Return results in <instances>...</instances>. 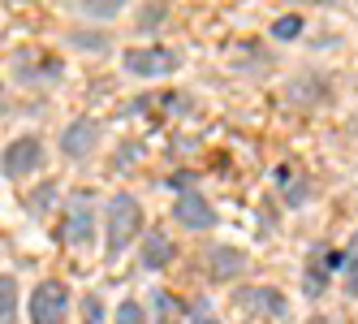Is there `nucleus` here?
Segmentation results:
<instances>
[{
    "label": "nucleus",
    "mask_w": 358,
    "mask_h": 324,
    "mask_svg": "<svg viewBox=\"0 0 358 324\" xmlns=\"http://www.w3.org/2000/svg\"><path fill=\"white\" fill-rule=\"evenodd\" d=\"M143 225H147V216H143V204L134 195H113L108 199V225H104V255H108V264H117L125 251H130V242L143 234Z\"/></svg>",
    "instance_id": "f257e3e1"
},
{
    "label": "nucleus",
    "mask_w": 358,
    "mask_h": 324,
    "mask_svg": "<svg viewBox=\"0 0 358 324\" xmlns=\"http://www.w3.org/2000/svg\"><path fill=\"white\" fill-rule=\"evenodd\" d=\"M121 65L134 78H169V73L182 69V52H173V48H130V52H121Z\"/></svg>",
    "instance_id": "f03ea898"
},
{
    "label": "nucleus",
    "mask_w": 358,
    "mask_h": 324,
    "mask_svg": "<svg viewBox=\"0 0 358 324\" xmlns=\"http://www.w3.org/2000/svg\"><path fill=\"white\" fill-rule=\"evenodd\" d=\"M69 320V286L48 277L31 290V324H65Z\"/></svg>",
    "instance_id": "7ed1b4c3"
},
{
    "label": "nucleus",
    "mask_w": 358,
    "mask_h": 324,
    "mask_svg": "<svg viewBox=\"0 0 358 324\" xmlns=\"http://www.w3.org/2000/svg\"><path fill=\"white\" fill-rule=\"evenodd\" d=\"M234 303H238V311H246L255 320H289V298L276 286H242L234 294Z\"/></svg>",
    "instance_id": "20e7f679"
},
{
    "label": "nucleus",
    "mask_w": 358,
    "mask_h": 324,
    "mask_svg": "<svg viewBox=\"0 0 358 324\" xmlns=\"http://www.w3.org/2000/svg\"><path fill=\"white\" fill-rule=\"evenodd\" d=\"M99 139H104V126H99L95 117H78V121H69V126L61 130V156L73 160V164H83V160L95 156Z\"/></svg>",
    "instance_id": "39448f33"
},
{
    "label": "nucleus",
    "mask_w": 358,
    "mask_h": 324,
    "mask_svg": "<svg viewBox=\"0 0 358 324\" xmlns=\"http://www.w3.org/2000/svg\"><path fill=\"white\" fill-rule=\"evenodd\" d=\"M95 234V212H91V190H78L73 204L65 212V225H61V242L73 246V251H87Z\"/></svg>",
    "instance_id": "423d86ee"
},
{
    "label": "nucleus",
    "mask_w": 358,
    "mask_h": 324,
    "mask_svg": "<svg viewBox=\"0 0 358 324\" xmlns=\"http://www.w3.org/2000/svg\"><path fill=\"white\" fill-rule=\"evenodd\" d=\"M173 220L182 230H190V234H203V230H212L220 216H216L212 199L203 195V190H182V195H177V204H173Z\"/></svg>",
    "instance_id": "0eeeda50"
},
{
    "label": "nucleus",
    "mask_w": 358,
    "mask_h": 324,
    "mask_svg": "<svg viewBox=\"0 0 358 324\" xmlns=\"http://www.w3.org/2000/svg\"><path fill=\"white\" fill-rule=\"evenodd\" d=\"M39 169H43V143L35 134H22V139L5 143V178L9 182H22Z\"/></svg>",
    "instance_id": "6e6552de"
},
{
    "label": "nucleus",
    "mask_w": 358,
    "mask_h": 324,
    "mask_svg": "<svg viewBox=\"0 0 358 324\" xmlns=\"http://www.w3.org/2000/svg\"><path fill=\"white\" fill-rule=\"evenodd\" d=\"M177 260V246H173V238L160 230V225H151L147 234H143V251H138V264H143V272H160V268H169Z\"/></svg>",
    "instance_id": "1a4fd4ad"
},
{
    "label": "nucleus",
    "mask_w": 358,
    "mask_h": 324,
    "mask_svg": "<svg viewBox=\"0 0 358 324\" xmlns=\"http://www.w3.org/2000/svg\"><path fill=\"white\" fill-rule=\"evenodd\" d=\"M285 99H289V104H328V99H332V87H328L324 73L306 69V73H298V78L285 87Z\"/></svg>",
    "instance_id": "9d476101"
},
{
    "label": "nucleus",
    "mask_w": 358,
    "mask_h": 324,
    "mask_svg": "<svg viewBox=\"0 0 358 324\" xmlns=\"http://www.w3.org/2000/svg\"><path fill=\"white\" fill-rule=\"evenodd\" d=\"M203 260H208V277L212 281H234V277H242V272L250 268L246 251H238V246H212Z\"/></svg>",
    "instance_id": "9b49d317"
},
{
    "label": "nucleus",
    "mask_w": 358,
    "mask_h": 324,
    "mask_svg": "<svg viewBox=\"0 0 358 324\" xmlns=\"http://www.w3.org/2000/svg\"><path fill=\"white\" fill-rule=\"evenodd\" d=\"M328 251H324V246H315V251L311 255H306V268H302V294L306 298H320L324 290H328Z\"/></svg>",
    "instance_id": "f8f14e48"
},
{
    "label": "nucleus",
    "mask_w": 358,
    "mask_h": 324,
    "mask_svg": "<svg viewBox=\"0 0 358 324\" xmlns=\"http://www.w3.org/2000/svg\"><path fill=\"white\" fill-rule=\"evenodd\" d=\"M147 307H151V324H182L186 320V307L173 290H151Z\"/></svg>",
    "instance_id": "ddd939ff"
},
{
    "label": "nucleus",
    "mask_w": 358,
    "mask_h": 324,
    "mask_svg": "<svg viewBox=\"0 0 358 324\" xmlns=\"http://www.w3.org/2000/svg\"><path fill=\"white\" fill-rule=\"evenodd\" d=\"M69 48H78V52H113V35L108 31H69Z\"/></svg>",
    "instance_id": "4468645a"
},
{
    "label": "nucleus",
    "mask_w": 358,
    "mask_h": 324,
    "mask_svg": "<svg viewBox=\"0 0 358 324\" xmlns=\"http://www.w3.org/2000/svg\"><path fill=\"white\" fill-rule=\"evenodd\" d=\"M0 324H17V277H0Z\"/></svg>",
    "instance_id": "2eb2a0df"
},
{
    "label": "nucleus",
    "mask_w": 358,
    "mask_h": 324,
    "mask_svg": "<svg viewBox=\"0 0 358 324\" xmlns=\"http://www.w3.org/2000/svg\"><path fill=\"white\" fill-rule=\"evenodd\" d=\"M78 17H91V22H108V17H117L125 5L121 0H83V5H69Z\"/></svg>",
    "instance_id": "dca6fc26"
},
{
    "label": "nucleus",
    "mask_w": 358,
    "mask_h": 324,
    "mask_svg": "<svg viewBox=\"0 0 358 324\" xmlns=\"http://www.w3.org/2000/svg\"><path fill=\"white\" fill-rule=\"evenodd\" d=\"M302 13H285V17H276L272 22V39H280V43H289V39H298L302 35Z\"/></svg>",
    "instance_id": "f3484780"
},
{
    "label": "nucleus",
    "mask_w": 358,
    "mask_h": 324,
    "mask_svg": "<svg viewBox=\"0 0 358 324\" xmlns=\"http://www.w3.org/2000/svg\"><path fill=\"white\" fill-rule=\"evenodd\" d=\"M164 17H169V5H143L138 17H134V27L147 35V31H160V27H164Z\"/></svg>",
    "instance_id": "a211bd4d"
},
{
    "label": "nucleus",
    "mask_w": 358,
    "mask_h": 324,
    "mask_svg": "<svg viewBox=\"0 0 358 324\" xmlns=\"http://www.w3.org/2000/svg\"><path fill=\"white\" fill-rule=\"evenodd\" d=\"M345 294L358 298V234H354L350 246H345Z\"/></svg>",
    "instance_id": "6ab92c4d"
},
{
    "label": "nucleus",
    "mask_w": 358,
    "mask_h": 324,
    "mask_svg": "<svg viewBox=\"0 0 358 324\" xmlns=\"http://www.w3.org/2000/svg\"><path fill=\"white\" fill-rule=\"evenodd\" d=\"M52 199H57V182H43L31 199H27V212L31 216H39V212H48V208H52Z\"/></svg>",
    "instance_id": "aec40b11"
},
{
    "label": "nucleus",
    "mask_w": 358,
    "mask_h": 324,
    "mask_svg": "<svg viewBox=\"0 0 358 324\" xmlns=\"http://www.w3.org/2000/svg\"><path fill=\"white\" fill-rule=\"evenodd\" d=\"M311 199H315V186L306 182V178L285 186V208H302V204H311Z\"/></svg>",
    "instance_id": "412c9836"
},
{
    "label": "nucleus",
    "mask_w": 358,
    "mask_h": 324,
    "mask_svg": "<svg viewBox=\"0 0 358 324\" xmlns=\"http://www.w3.org/2000/svg\"><path fill=\"white\" fill-rule=\"evenodd\" d=\"M190 324H220V316L212 311V298H208V294L190 303Z\"/></svg>",
    "instance_id": "4be33fe9"
},
{
    "label": "nucleus",
    "mask_w": 358,
    "mask_h": 324,
    "mask_svg": "<svg viewBox=\"0 0 358 324\" xmlns=\"http://www.w3.org/2000/svg\"><path fill=\"white\" fill-rule=\"evenodd\" d=\"M117 324H143L147 320V311H143V303H134V298H125V303H117V316H113Z\"/></svg>",
    "instance_id": "5701e85b"
},
{
    "label": "nucleus",
    "mask_w": 358,
    "mask_h": 324,
    "mask_svg": "<svg viewBox=\"0 0 358 324\" xmlns=\"http://www.w3.org/2000/svg\"><path fill=\"white\" fill-rule=\"evenodd\" d=\"M134 160H138V143H125V147H121V156H117V164H113V169L121 173V169H130Z\"/></svg>",
    "instance_id": "b1692460"
},
{
    "label": "nucleus",
    "mask_w": 358,
    "mask_h": 324,
    "mask_svg": "<svg viewBox=\"0 0 358 324\" xmlns=\"http://www.w3.org/2000/svg\"><path fill=\"white\" fill-rule=\"evenodd\" d=\"M99 311H104V303H99V298H87V316L99 320Z\"/></svg>",
    "instance_id": "393cba45"
},
{
    "label": "nucleus",
    "mask_w": 358,
    "mask_h": 324,
    "mask_svg": "<svg viewBox=\"0 0 358 324\" xmlns=\"http://www.w3.org/2000/svg\"><path fill=\"white\" fill-rule=\"evenodd\" d=\"M311 324H328V320H311Z\"/></svg>",
    "instance_id": "a878e982"
}]
</instances>
